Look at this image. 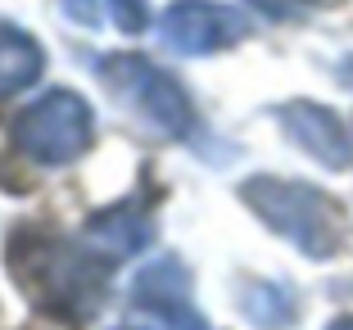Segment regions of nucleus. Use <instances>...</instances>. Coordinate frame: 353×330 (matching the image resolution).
Returning a JSON list of instances; mask_svg holds the SVG:
<instances>
[{
  "label": "nucleus",
  "mask_w": 353,
  "mask_h": 330,
  "mask_svg": "<svg viewBox=\"0 0 353 330\" xmlns=\"http://www.w3.org/2000/svg\"><path fill=\"white\" fill-rule=\"evenodd\" d=\"M168 23H172L176 45H186V50H213V45H227L231 37H240V32H245V23H240L231 10L204 5V0L181 5V10H176Z\"/></svg>",
  "instance_id": "7ed1b4c3"
},
{
  "label": "nucleus",
  "mask_w": 353,
  "mask_h": 330,
  "mask_svg": "<svg viewBox=\"0 0 353 330\" xmlns=\"http://www.w3.org/2000/svg\"><path fill=\"white\" fill-rule=\"evenodd\" d=\"M331 330H353V317H340V321H335Z\"/></svg>",
  "instance_id": "20e7f679"
},
{
  "label": "nucleus",
  "mask_w": 353,
  "mask_h": 330,
  "mask_svg": "<svg viewBox=\"0 0 353 330\" xmlns=\"http://www.w3.org/2000/svg\"><path fill=\"white\" fill-rule=\"evenodd\" d=\"M245 195H250V204L259 208L285 240H294L308 258H331L335 249H340V213H335L331 199L317 195L312 186L259 176V181H250Z\"/></svg>",
  "instance_id": "f257e3e1"
},
{
  "label": "nucleus",
  "mask_w": 353,
  "mask_h": 330,
  "mask_svg": "<svg viewBox=\"0 0 353 330\" xmlns=\"http://www.w3.org/2000/svg\"><path fill=\"white\" fill-rule=\"evenodd\" d=\"M281 123H285V132H290L294 141H299L303 149L317 158V163H326V167H349L353 145H349L344 123L331 114V109H317V104H290V109L281 114Z\"/></svg>",
  "instance_id": "f03ea898"
}]
</instances>
